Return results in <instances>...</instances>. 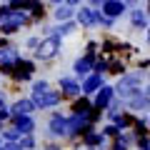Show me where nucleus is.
I'll return each mask as SVG.
<instances>
[{
	"instance_id": "nucleus-6",
	"label": "nucleus",
	"mask_w": 150,
	"mask_h": 150,
	"mask_svg": "<svg viewBox=\"0 0 150 150\" xmlns=\"http://www.w3.org/2000/svg\"><path fill=\"white\" fill-rule=\"evenodd\" d=\"M60 103V93L55 90H45V93H33V105L40 108V110H45V108H53Z\"/></svg>"
},
{
	"instance_id": "nucleus-11",
	"label": "nucleus",
	"mask_w": 150,
	"mask_h": 150,
	"mask_svg": "<svg viewBox=\"0 0 150 150\" xmlns=\"http://www.w3.org/2000/svg\"><path fill=\"white\" fill-rule=\"evenodd\" d=\"M50 133L60 135V138H63V135H70L68 133V120L60 118V115H53V118H50Z\"/></svg>"
},
{
	"instance_id": "nucleus-9",
	"label": "nucleus",
	"mask_w": 150,
	"mask_h": 150,
	"mask_svg": "<svg viewBox=\"0 0 150 150\" xmlns=\"http://www.w3.org/2000/svg\"><path fill=\"white\" fill-rule=\"evenodd\" d=\"M15 130L20 135H30L35 130V123H33L30 115H15Z\"/></svg>"
},
{
	"instance_id": "nucleus-15",
	"label": "nucleus",
	"mask_w": 150,
	"mask_h": 150,
	"mask_svg": "<svg viewBox=\"0 0 150 150\" xmlns=\"http://www.w3.org/2000/svg\"><path fill=\"white\" fill-rule=\"evenodd\" d=\"M90 110H93V103L85 100V98H83V100H78V103L73 105V115H88Z\"/></svg>"
},
{
	"instance_id": "nucleus-17",
	"label": "nucleus",
	"mask_w": 150,
	"mask_h": 150,
	"mask_svg": "<svg viewBox=\"0 0 150 150\" xmlns=\"http://www.w3.org/2000/svg\"><path fill=\"white\" fill-rule=\"evenodd\" d=\"M130 103H133V108H138V110H140V108H143V110H148V108H150V98L148 95H140V93L135 98H130Z\"/></svg>"
},
{
	"instance_id": "nucleus-10",
	"label": "nucleus",
	"mask_w": 150,
	"mask_h": 150,
	"mask_svg": "<svg viewBox=\"0 0 150 150\" xmlns=\"http://www.w3.org/2000/svg\"><path fill=\"white\" fill-rule=\"evenodd\" d=\"M112 93H115L112 88L103 85L100 90H98V98H95V105H93V108H95V110H103V108H108V105H110V100H112Z\"/></svg>"
},
{
	"instance_id": "nucleus-13",
	"label": "nucleus",
	"mask_w": 150,
	"mask_h": 150,
	"mask_svg": "<svg viewBox=\"0 0 150 150\" xmlns=\"http://www.w3.org/2000/svg\"><path fill=\"white\" fill-rule=\"evenodd\" d=\"M33 110H35L33 100H18L15 105H13V112H15V115H30Z\"/></svg>"
},
{
	"instance_id": "nucleus-20",
	"label": "nucleus",
	"mask_w": 150,
	"mask_h": 150,
	"mask_svg": "<svg viewBox=\"0 0 150 150\" xmlns=\"http://www.w3.org/2000/svg\"><path fill=\"white\" fill-rule=\"evenodd\" d=\"M73 30H75L73 23H65V25H60V28H58V33H55V35L60 38V35H68V33H73Z\"/></svg>"
},
{
	"instance_id": "nucleus-18",
	"label": "nucleus",
	"mask_w": 150,
	"mask_h": 150,
	"mask_svg": "<svg viewBox=\"0 0 150 150\" xmlns=\"http://www.w3.org/2000/svg\"><path fill=\"white\" fill-rule=\"evenodd\" d=\"M70 15H73V3L70 5H58V10H55V18L58 20H68Z\"/></svg>"
},
{
	"instance_id": "nucleus-19",
	"label": "nucleus",
	"mask_w": 150,
	"mask_h": 150,
	"mask_svg": "<svg viewBox=\"0 0 150 150\" xmlns=\"http://www.w3.org/2000/svg\"><path fill=\"white\" fill-rule=\"evenodd\" d=\"M145 23H148V20H145V13H143V10H135V13H133V25L143 28Z\"/></svg>"
},
{
	"instance_id": "nucleus-23",
	"label": "nucleus",
	"mask_w": 150,
	"mask_h": 150,
	"mask_svg": "<svg viewBox=\"0 0 150 150\" xmlns=\"http://www.w3.org/2000/svg\"><path fill=\"white\" fill-rule=\"evenodd\" d=\"M118 133H120V130L115 128V125H108V128H105V135H118Z\"/></svg>"
},
{
	"instance_id": "nucleus-3",
	"label": "nucleus",
	"mask_w": 150,
	"mask_h": 150,
	"mask_svg": "<svg viewBox=\"0 0 150 150\" xmlns=\"http://www.w3.org/2000/svg\"><path fill=\"white\" fill-rule=\"evenodd\" d=\"M58 50H60V38H58V35H48L43 43H38L35 55H38L40 60H50L55 53H58Z\"/></svg>"
},
{
	"instance_id": "nucleus-22",
	"label": "nucleus",
	"mask_w": 150,
	"mask_h": 150,
	"mask_svg": "<svg viewBox=\"0 0 150 150\" xmlns=\"http://www.w3.org/2000/svg\"><path fill=\"white\" fill-rule=\"evenodd\" d=\"M45 90H50V88H48V83H45V80L35 83V88H33V93H45Z\"/></svg>"
},
{
	"instance_id": "nucleus-5",
	"label": "nucleus",
	"mask_w": 150,
	"mask_h": 150,
	"mask_svg": "<svg viewBox=\"0 0 150 150\" xmlns=\"http://www.w3.org/2000/svg\"><path fill=\"white\" fill-rule=\"evenodd\" d=\"M93 65H95V43H88L85 58H78L73 68H75V73H78V75H88L93 70Z\"/></svg>"
},
{
	"instance_id": "nucleus-26",
	"label": "nucleus",
	"mask_w": 150,
	"mask_h": 150,
	"mask_svg": "<svg viewBox=\"0 0 150 150\" xmlns=\"http://www.w3.org/2000/svg\"><path fill=\"white\" fill-rule=\"evenodd\" d=\"M148 98H150V85H148Z\"/></svg>"
},
{
	"instance_id": "nucleus-27",
	"label": "nucleus",
	"mask_w": 150,
	"mask_h": 150,
	"mask_svg": "<svg viewBox=\"0 0 150 150\" xmlns=\"http://www.w3.org/2000/svg\"><path fill=\"white\" fill-rule=\"evenodd\" d=\"M148 40H150V35H148Z\"/></svg>"
},
{
	"instance_id": "nucleus-7",
	"label": "nucleus",
	"mask_w": 150,
	"mask_h": 150,
	"mask_svg": "<svg viewBox=\"0 0 150 150\" xmlns=\"http://www.w3.org/2000/svg\"><path fill=\"white\" fill-rule=\"evenodd\" d=\"M100 8H103L100 15H103V18L108 15V20H110V18H118V15H123V13H125V3H118V0H103Z\"/></svg>"
},
{
	"instance_id": "nucleus-14",
	"label": "nucleus",
	"mask_w": 150,
	"mask_h": 150,
	"mask_svg": "<svg viewBox=\"0 0 150 150\" xmlns=\"http://www.w3.org/2000/svg\"><path fill=\"white\" fill-rule=\"evenodd\" d=\"M60 88H63L65 95H78V93H80V85L75 80H70V78H63V80H60Z\"/></svg>"
},
{
	"instance_id": "nucleus-8",
	"label": "nucleus",
	"mask_w": 150,
	"mask_h": 150,
	"mask_svg": "<svg viewBox=\"0 0 150 150\" xmlns=\"http://www.w3.org/2000/svg\"><path fill=\"white\" fill-rule=\"evenodd\" d=\"M33 70H35V65L30 63V60H18L15 63V68H13V78H15V80H28V78H30L33 75Z\"/></svg>"
},
{
	"instance_id": "nucleus-4",
	"label": "nucleus",
	"mask_w": 150,
	"mask_h": 150,
	"mask_svg": "<svg viewBox=\"0 0 150 150\" xmlns=\"http://www.w3.org/2000/svg\"><path fill=\"white\" fill-rule=\"evenodd\" d=\"M20 60L15 48H0V73L3 75H13V68Z\"/></svg>"
},
{
	"instance_id": "nucleus-2",
	"label": "nucleus",
	"mask_w": 150,
	"mask_h": 150,
	"mask_svg": "<svg viewBox=\"0 0 150 150\" xmlns=\"http://www.w3.org/2000/svg\"><path fill=\"white\" fill-rule=\"evenodd\" d=\"M112 90H118L120 98H135L140 93V78L138 75H125V78H120L118 88H112Z\"/></svg>"
},
{
	"instance_id": "nucleus-21",
	"label": "nucleus",
	"mask_w": 150,
	"mask_h": 150,
	"mask_svg": "<svg viewBox=\"0 0 150 150\" xmlns=\"http://www.w3.org/2000/svg\"><path fill=\"white\" fill-rule=\"evenodd\" d=\"M33 145H35V143H33V138H30V135H28V138H23V140H20V150H30Z\"/></svg>"
},
{
	"instance_id": "nucleus-24",
	"label": "nucleus",
	"mask_w": 150,
	"mask_h": 150,
	"mask_svg": "<svg viewBox=\"0 0 150 150\" xmlns=\"http://www.w3.org/2000/svg\"><path fill=\"white\" fill-rule=\"evenodd\" d=\"M0 150H20V145H15V143H8V145H3Z\"/></svg>"
},
{
	"instance_id": "nucleus-12",
	"label": "nucleus",
	"mask_w": 150,
	"mask_h": 150,
	"mask_svg": "<svg viewBox=\"0 0 150 150\" xmlns=\"http://www.w3.org/2000/svg\"><path fill=\"white\" fill-rule=\"evenodd\" d=\"M100 88H103V78L95 73V75H88L85 78V83L80 85V93H95V90H100Z\"/></svg>"
},
{
	"instance_id": "nucleus-25",
	"label": "nucleus",
	"mask_w": 150,
	"mask_h": 150,
	"mask_svg": "<svg viewBox=\"0 0 150 150\" xmlns=\"http://www.w3.org/2000/svg\"><path fill=\"white\" fill-rule=\"evenodd\" d=\"M112 150H128V148H125V143H120V140H118V143L112 145Z\"/></svg>"
},
{
	"instance_id": "nucleus-16",
	"label": "nucleus",
	"mask_w": 150,
	"mask_h": 150,
	"mask_svg": "<svg viewBox=\"0 0 150 150\" xmlns=\"http://www.w3.org/2000/svg\"><path fill=\"white\" fill-rule=\"evenodd\" d=\"M83 143L88 145V148H95V145H103V133H85L83 135Z\"/></svg>"
},
{
	"instance_id": "nucleus-1",
	"label": "nucleus",
	"mask_w": 150,
	"mask_h": 150,
	"mask_svg": "<svg viewBox=\"0 0 150 150\" xmlns=\"http://www.w3.org/2000/svg\"><path fill=\"white\" fill-rule=\"evenodd\" d=\"M23 23H28L25 13H23V10H13V8H10V13H8L5 18H0V33H5V35H13L15 30H20Z\"/></svg>"
}]
</instances>
